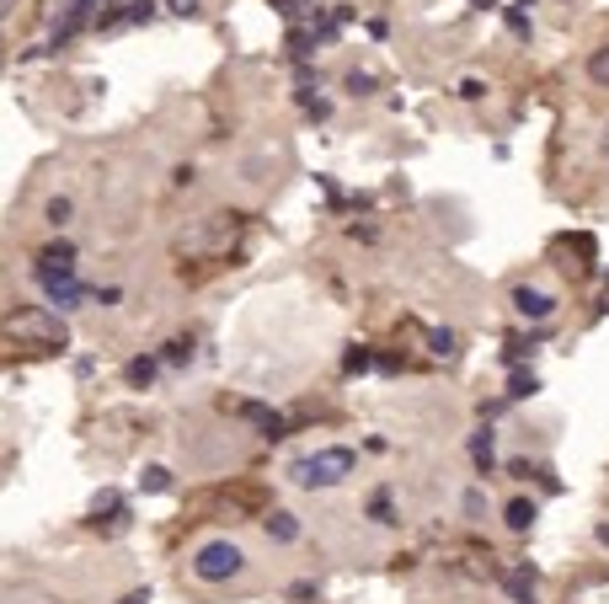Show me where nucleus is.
Instances as JSON below:
<instances>
[{"instance_id":"nucleus-1","label":"nucleus","mask_w":609,"mask_h":604,"mask_svg":"<svg viewBox=\"0 0 609 604\" xmlns=\"http://www.w3.org/2000/svg\"><path fill=\"white\" fill-rule=\"evenodd\" d=\"M353 466H358V455L337 444V449H316V455H300V460L289 466V476H294L300 487H337V482H348V476H353Z\"/></svg>"},{"instance_id":"nucleus-2","label":"nucleus","mask_w":609,"mask_h":604,"mask_svg":"<svg viewBox=\"0 0 609 604\" xmlns=\"http://www.w3.org/2000/svg\"><path fill=\"white\" fill-rule=\"evenodd\" d=\"M241 567H246V556H241L236 540H209V546H198V556H193L198 583H225V578H236Z\"/></svg>"},{"instance_id":"nucleus-3","label":"nucleus","mask_w":609,"mask_h":604,"mask_svg":"<svg viewBox=\"0 0 609 604\" xmlns=\"http://www.w3.org/2000/svg\"><path fill=\"white\" fill-rule=\"evenodd\" d=\"M6 337H11V343L65 348V321L49 316V311H17V316H6Z\"/></svg>"},{"instance_id":"nucleus-4","label":"nucleus","mask_w":609,"mask_h":604,"mask_svg":"<svg viewBox=\"0 0 609 604\" xmlns=\"http://www.w3.org/2000/svg\"><path fill=\"white\" fill-rule=\"evenodd\" d=\"M102 6H107V0H70V6H65V17L54 22V38H49V49H70V43L81 38L91 22H102Z\"/></svg>"},{"instance_id":"nucleus-5","label":"nucleus","mask_w":609,"mask_h":604,"mask_svg":"<svg viewBox=\"0 0 609 604\" xmlns=\"http://www.w3.org/2000/svg\"><path fill=\"white\" fill-rule=\"evenodd\" d=\"M38 284H49V278H65V273H75V246L70 241H49L38 252Z\"/></svg>"},{"instance_id":"nucleus-6","label":"nucleus","mask_w":609,"mask_h":604,"mask_svg":"<svg viewBox=\"0 0 609 604\" xmlns=\"http://www.w3.org/2000/svg\"><path fill=\"white\" fill-rule=\"evenodd\" d=\"M513 311H519V316H529V321H545V316H551L556 311V300H551V294H545V289H513Z\"/></svg>"},{"instance_id":"nucleus-7","label":"nucleus","mask_w":609,"mask_h":604,"mask_svg":"<svg viewBox=\"0 0 609 604\" xmlns=\"http://www.w3.org/2000/svg\"><path fill=\"white\" fill-rule=\"evenodd\" d=\"M43 289H49V300L59 305V311H70V305H81V278H75V273H65V278H49V284H43Z\"/></svg>"},{"instance_id":"nucleus-8","label":"nucleus","mask_w":609,"mask_h":604,"mask_svg":"<svg viewBox=\"0 0 609 604\" xmlns=\"http://www.w3.org/2000/svg\"><path fill=\"white\" fill-rule=\"evenodd\" d=\"M268 535H273V540H294V535H300V524H294V514H284V508H278V514H268Z\"/></svg>"},{"instance_id":"nucleus-9","label":"nucleus","mask_w":609,"mask_h":604,"mask_svg":"<svg viewBox=\"0 0 609 604\" xmlns=\"http://www.w3.org/2000/svg\"><path fill=\"white\" fill-rule=\"evenodd\" d=\"M529 524H535V503L513 498V503H508V530H529Z\"/></svg>"},{"instance_id":"nucleus-10","label":"nucleus","mask_w":609,"mask_h":604,"mask_svg":"<svg viewBox=\"0 0 609 604\" xmlns=\"http://www.w3.org/2000/svg\"><path fill=\"white\" fill-rule=\"evenodd\" d=\"M471 460H476L481 471H492V428H481L476 439H471Z\"/></svg>"},{"instance_id":"nucleus-11","label":"nucleus","mask_w":609,"mask_h":604,"mask_svg":"<svg viewBox=\"0 0 609 604\" xmlns=\"http://www.w3.org/2000/svg\"><path fill=\"white\" fill-rule=\"evenodd\" d=\"M588 75H593L599 86H609V43H599V49L588 54Z\"/></svg>"},{"instance_id":"nucleus-12","label":"nucleus","mask_w":609,"mask_h":604,"mask_svg":"<svg viewBox=\"0 0 609 604\" xmlns=\"http://www.w3.org/2000/svg\"><path fill=\"white\" fill-rule=\"evenodd\" d=\"M129 380H134V385H150V380H155V359H134V364H129Z\"/></svg>"},{"instance_id":"nucleus-13","label":"nucleus","mask_w":609,"mask_h":604,"mask_svg":"<svg viewBox=\"0 0 609 604\" xmlns=\"http://www.w3.org/2000/svg\"><path fill=\"white\" fill-rule=\"evenodd\" d=\"M273 6H278V11H284V17H289V22H300V17H305V11H310V0H273Z\"/></svg>"},{"instance_id":"nucleus-14","label":"nucleus","mask_w":609,"mask_h":604,"mask_svg":"<svg viewBox=\"0 0 609 604\" xmlns=\"http://www.w3.org/2000/svg\"><path fill=\"white\" fill-rule=\"evenodd\" d=\"M171 17H198V0H161Z\"/></svg>"},{"instance_id":"nucleus-15","label":"nucleus","mask_w":609,"mask_h":604,"mask_svg":"<svg viewBox=\"0 0 609 604\" xmlns=\"http://www.w3.org/2000/svg\"><path fill=\"white\" fill-rule=\"evenodd\" d=\"M70 220V198H49V225H65Z\"/></svg>"},{"instance_id":"nucleus-16","label":"nucleus","mask_w":609,"mask_h":604,"mask_svg":"<svg viewBox=\"0 0 609 604\" xmlns=\"http://www.w3.org/2000/svg\"><path fill=\"white\" fill-rule=\"evenodd\" d=\"M342 369H348V375H358V369H369V348H353L348 359H342Z\"/></svg>"},{"instance_id":"nucleus-17","label":"nucleus","mask_w":609,"mask_h":604,"mask_svg":"<svg viewBox=\"0 0 609 604\" xmlns=\"http://www.w3.org/2000/svg\"><path fill=\"white\" fill-rule=\"evenodd\" d=\"M433 353H455V337H449V332H433Z\"/></svg>"},{"instance_id":"nucleus-18","label":"nucleus","mask_w":609,"mask_h":604,"mask_svg":"<svg viewBox=\"0 0 609 604\" xmlns=\"http://www.w3.org/2000/svg\"><path fill=\"white\" fill-rule=\"evenodd\" d=\"M145 487H150V492H161V487H166V471H161V466L145 471Z\"/></svg>"},{"instance_id":"nucleus-19","label":"nucleus","mask_w":609,"mask_h":604,"mask_svg":"<svg viewBox=\"0 0 609 604\" xmlns=\"http://www.w3.org/2000/svg\"><path fill=\"white\" fill-rule=\"evenodd\" d=\"M369 514L380 519V524H390V503H385V498H374V503H369Z\"/></svg>"},{"instance_id":"nucleus-20","label":"nucleus","mask_w":609,"mask_h":604,"mask_svg":"<svg viewBox=\"0 0 609 604\" xmlns=\"http://www.w3.org/2000/svg\"><path fill=\"white\" fill-rule=\"evenodd\" d=\"M11 6H17V0H0V17H6V11H11Z\"/></svg>"},{"instance_id":"nucleus-21","label":"nucleus","mask_w":609,"mask_h":604,"mask_svg":"<svg viewBox=\"0 0 609 604\" xmlns=\"http://www.w3.org/2000/svg\"><path fill=\"white\" fill-rule=\"evenodd\" d=\"M599 540H604V546H609V524H599Z\"/></svg>"},{"instance_id":"nucleus-22","label":"nucleus","mask_w":609,"mask_h":604,"mask_svg":"<svg viewBox=\"0 0 609 604\" xmlns=\"http://www.w3.org/2000/svg\"><path fill=\"white\" fill-rule=\"evenodd\" d=\"M0 65H6V49H0Z\"/></svg>"},{"instance_id":"nucleus-23","label":"nucleus","mask_w":609,"mask_h":604,"mask_svg":"<svg viewBox=\"0 0 609 604\" xmlns=\"http://www.w3.org/2000/svg\"><path fill=\"white\" fill-rule=\"evenodd\" d=\"M604 150H609V139H604Z\"/></svg>"}]
</instances>
